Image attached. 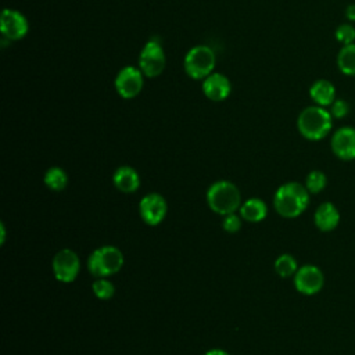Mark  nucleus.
I'll use <instances>...</instances> for the list:
<instances>
[{"mask_svg": "<svg viewBox=\"0 0 355 355\" xmlns=\"http://www.w3.org/2000/svg\"><path fill=\"white\" fill-rule=\"evenodd\" d=\"M309 196L311 193L306 190L305 184L300 182H287L276 190L273 207L280 216L293 219L300 216L308 208Z\"/></svg>", "mask_w": 355, "mask_h": 355, "instance_id": "obj_1", "label": "nucleus"}, {"mask_svg": "<svg viewBox=\"0 0 355 355\" xmlns=\"http://www.w3.org/2000/svg\"><path fill=\"white\" fill-rule=\"evenodd\" d=\"M333 128V116L326 107H305L297 118V129L302 137L311 141L324 139Z\"/></svg>", "mask_w": 355, "mask_h": 355, "instance_id": "obj_2", "label": "nucleus"}, {"mask_svg": "<svg viewBox=\"0 0 355 355\" xmlns=\"http://www.w3.org/2000/svg\"><path fill=\"white\" fill-rule=\"evenodd\" d=\"M208 207L222 216L233 214L241 207V194L239 187L229 180H218L207 190Z\"/></svg>", "mask_w": 355, "mask_h": 355, "instance_id": "obj_3", "label": "nucleus"}, {"mask_svg": "<svg viewBox=\"0 0 355 355\" xmlns=\"http://www.w3.org/2000/svg\"><path fill=\"white\" fill-rule=\"evenodd\" d=\"M123 254L115 245L96 248L87 258L89 272L96 277H108L118 273L123 266Z\"/></svg>", "mask_w": 355, "mask_h": 355, "instance_id": "obj_4", "label": "nucleus"}, {"mask_svg": "<svg viewBox=\"0 0 355 355\" xmlns=\"http://www.w3.org/2000/svg\"><path fill=\"white\" fill-rule=\"evenodd\" d=\"M216 55L209 46L198 44L191 47L183 60L184 72L194 80H204L214 72Z\"/></svg>", "mask_w": 355, "mask_h": 355, "instance_id": "obj_5", "label": "nucleus"}, {"mask_svg": "<svg viewBox=\"0 0 355 355\" xmlns=\"http://www.w3.org/2000/svg\"><path fill=\"white\" fill-rule=\"evenodd\" d=\"M166 65V55L162 44L154 37L148 40L140 51L139 68L146 78L159 76Z\"/></svg>", "mask_w": 355, "mask_h": 355, "instance_id": "obj_6", "label": "nucleus"}, {"mask_svg": "<svg viewBox=\"0 0 355 355\" xmlns=\"http://www.w3.org/2000/svg\"><path fill=\"white\" fill-rule=\"evenodd\" d=\"M51 268L57 280L62 283H71L79 275L80 261L73 250L62 248L54 255Z\"/></svg>", "mask_w": 355, "mask_h": 355, "instance_id": "obj_7", "label": "nucleus"}, {"mask_svg": "<svg viewBox=\"0 0 355 355\" xmlns=\"http://www.w3.org/2000/svg\"><path fill=\"white\" fill-rule=\"evenodd\" d=\"M324 286V275L316 265L306 263L298 268L294 275V287L304 295L318 294Z\"/></svg>", "mask_w": 355, "mask_h": 355, "instance_id": "obj_8", "label": "nucleus"}, {"mask_svg": "<svg viewBox=\"0 0 355 355\" xmlns=\"http://www.w3.org/2000/svg\"><path fill=\"white\" fill-rule=\"evenodd\" d=\"M144 86V75L140 68L133 65H126L122 68L115 78L116 93L126 100L135 98Z\"/></svg>", "mask_w": 355, "mask_h": 355, "instance_id": "obj_9", "label": "nucleus"}, {"mask_svg": "<svg viewBox=\"0 0 355 355\" xmlns=\"http://www.w3.org/2000/svg\"><path fill=\"white\" fill-rule=\"evenodd\" d=\"M0 31L3 37L10 42L21 40L29 31L26 17L14 8H4L0 17Z\"/></svg>", "mask_w": 355, "mask_h": 355, "instance_id": "obj_10", "label": "nucleus"}, {"mask_svg": "<svg viewBox=\"0 0 355 355\" xmlns=\"http://www.w3.org/2000/svg\"><path fill=\"white\" fill-rule=\"evenodd\" d=\"M166 212V200L158 193H150L144 196L139 202V214L141 219L150 226L159 225L165 219Z\"/></svg>", "mask_w": 355, "mask_h": 355, "instance_id": "obj_11", "label": "nucleus"}, {"mask_svg": "<svg viewBox=\"0 0 355 355\" xmlns=\"http://www.w3.org/2000/svg\"><path fill=\"white\" fill-rule=\"evenodd\" d=\"M333 154L343 161L355 159V128L341 126L338 128L330 140Z\"/></svg>", "mask_w": 355, "mask_h": 355, "instance_id": "obj_12", "label": "nucleus"}, {"mask_svg": "<svg viewBox=\"0 0 355 355\" xmlns=\"http://www.w3.org/2000/svg\"><path fill=\"white\" fill-rule=\"evenodd\" d=\"M232 83L229 78L219 72H212L202 80V93L211 101H223L230 96Z\"/></svg>", "mask_w": 355, "mask_h": 355, "instance_id": "obj_13", "label": "nucleus"}, {"mask_svg": "<svg viewBox=\"0 0 355 355\" xmlns=\"http://www.w3.org/2000/svg\"><path fill=\"white\" fill-rule=\"evenodd\" d=\"M313 222L320 232H331L340 223V211L333 202L324 201L316 208Z\"/></svg>", "mask_w": 355, "mask_h": 355, "instance_id": "obj_14", "label": "nucleus"}, {"mask_svg": "<svg viewBox=\"0 0 355 355\" xmlns=\"http://www.w3.org/2000/svg\"><path fill=\"white\" fill-rule=\"evenodd\" d=\"M112 182H114L115 187L119 191H122L125 194H130V193H135L139 189L140 176H139V173L135 168L123 165V166H119L114 172Z\"/></svg>", "mask_w": 355, "mask_h": 355, "instance_id": "obj_15", "label": "nucleus"}, {"mask_svg": "<svg viewBox=\"0 0 355 355\" xmlns=\"http://www.w3.org/2000/svg\"><path fill=\"white\" fill-rule=\"evenodd\" d=\"M309 97L316 105L330 107L336 97V87L327 79H318L309 87Z\"/></svg>", "mask_w": 355, "mask_h": 355, "instance_id": "obj_16", "label": "nucleus"}, {"mask_svg": "<svg viewBox=\"0 0 355 355\" xmlns=\"http://www.w3.org/2000/svg\"><path fill=\"white\" fill-rule=\"evenodd\" d=\"M268 215V207L261 198H248L240 207V216L247 222H261Z\"/></svg>", "mask_w": 355, "mask_h": 355, "instance_id": "obj_17", "label": "nucleus"}, {"mask_svg": "<svg viewBox=\"0 0 355 355\" xmlns=\"http://www.w3.org/2000/svg\"><path fill=\"white\" fill-rule=\"evenodd\" d=\"M337 68L347 76H355V43L341 46L337 53Z\"/></svg>", "mask_w": 355, "mask_h": 355, "instance_id": "obj_18", "label": "nucleus"}, {"mask_svg": "<svg viewBox=\"0 0 355 355\" xmlns=\"http://www.w3.org/2000/svg\"><path fill=\"white\" fill-rule=\"evenodd\" d=\"M44 184L53 191H61L68 184V175L60 166H51L44 173Z\"/></svg>", "mask_w": 355, "mask_h": 355, "instance_id": "obj_19", "label": "nucleus"}, {"mask_svg": "<svg viewBox=\"0 0 355 355\" xmlns=\"http://www.w3.org/2000/svg\"><path fill=\"white\" fill-rule=\"evenodd\" d=\"M275 270L280 277L294 276L298 270L297 259L291 254H282L275 261Z\"/></svg>", "mask_w": 355, "mask_h": 355, "instance_id": "obj_20", "label": "nucleus"}, {"mask_svg": "<svg viewBox=\"0 0 355 355\" xmlns=\"http://www.w3.org/2000/svg\"><path fill=\"white\" fill-rule=\"evenodd\" d=\"M305 187L306 190L311 193V194H318L320 193L326 184H327V176L324 175V172L319 171V169H315V171H311L306 178H305Z\"/></svg>", "mask_w": 355, "mask_h": 355, "instance_id": "obj_21", "label": "nucleus"}, {"mask_svg": "<svg viewBox=\"0 0 355 355\" xmlns=\"http://www.w3.org/2000/svg\"><path fill=\"white\" fill-rule=\"evenodd\" d=\"M92 290L98 300H110L115 294V287L107 277H97V280L93 282Z\"/></svg>", "mask_w": 355, "mask_h": 355, "instance_id": "obj_22", "label": "nucleus"}, {"mask_svg": "<svg viewBox=\"0 0 355 355\" xmlns=\"http://www.w3.org/2000/svg\"><path fill=\"white\" fill-rule=\"evenodd\" d=\"M334 37L341 46L355 43V26L351 22L341 24L334 31Z\"/></svg>", "mask_w": 355, "mask_h": 355, "instance_id": "obj_23", "label": "nucleus"}, {"mask_svg": "<svg viewBox=\"0 0 355 355\" xmlns=\"http://www.w3.org/2000/svg\"><path fill=\"white\" fill-rule=\"evenodd\" d=\"M330 114L333 118H337V119H341V118H345L349 112V104L344 100V98H336L331 105H330Z\"/></svg>", "mask_w": 355, "mask_h": 355, "instance_id": "obj_24", "label": "nucleus"}, {"mask_svg": "<svg viewBox=\"0 0 355 355\" xmlns=\"http://www.w3.org/2000/svg\"><path fill=\"white\" fill-rule=\"evenodd\" d=\"M241 216H237L234 212L225 215L223 220H222V226L227 233H236L240 230L241 227Z\"/></svg>", "mask_w": 355, "mask_h": 355, "instance_id": "obj_25", "label": "nucleus"}, {"mask_svg": "<svg viewBox=\"0 0 355 355\" xmlns=\"http://www.w3.org/2000/svg\"><path fill=\"white\" fill-rule=\"evenodd\" d=\"M345 18H347V21L355 22V3L347 6V8H345Z\"/></svg>", "mask_w": 355, "mask_h": 355, "instance_id": "obj_26", "label": "nucleus"}, {"mask_svg": "<svg viewBox=\"0 0 355 355\" xmlns=\"http://www.w3.org/2000/svg\"><path fill=\"white\" fill-rule=\"evenodd\" d=\"M204 355H230L229 352H226L225 349H220V348H214V349H209L207 351Z\"/></svg>", "mask_w": 355, "mask_h": 355, "instance_id": "obj_27", "label": "nucleus"}, {"mask_svg": "<svg viewBox=\"0 0 355 355\" xmlns=\"http://www.w3.org/2000/svg\"><path fill=\"white\" fill-rule=\"evenodd\" d=\"M0 230H1V239H0V241L4 243V240H6V230H4V225H3V223L0 225Z\"/></svg>", "mask_w": 355, "mask_h": 355, "instance_id": "obj_28", "label": "nucleus"}]
</instances>
